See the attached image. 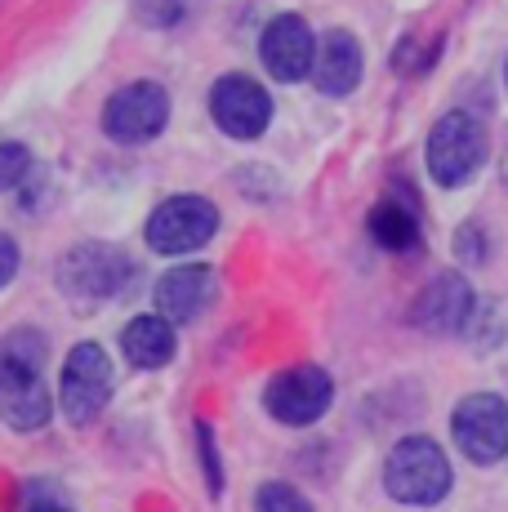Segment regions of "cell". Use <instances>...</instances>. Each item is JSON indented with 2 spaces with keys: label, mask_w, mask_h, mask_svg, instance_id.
I'll return each mask as SVG.
<instances>
[{
  "label": "cell",
  "mask_w": 508,
  "mask_h": 512,
  "mask_svg": "<svg viewBox=\"0 0 508 512\" xmlns=\"http://www.w3.org/2000/svg\"><path fill=\"white\" fill-rule=\"evenodd\" d=\"M312 81L321 94L344 98L357 90L361 81V45L353 32H326L317 41V58H312Z\"/></svg>",
  "instance_id": "5bb4252c"
},
{
  "label": "cell",
  "mask_w": 508,
  "mask_h": 512,
  "mask_svg": "<svg viewBox=\"0 0 508 512\" xmlns=\"http://www.w3.org/2000/svg\"><path fill=\"white\" fill-rule=\"evenodd\" d=\"M424 156L437 187H464L486 161V134L468 112H446L428 134Z\"/></svg>",
  "instance_id": "277c9868"
},
{
  "label": "cell",
  "mask_w": 508,
  "mask_h": 512,
  "mask_svg": "<svg viewBox=\"0 0 508 512\" xmlns=\"http://www.w3.org/2000/svg\"><path fill=\"white\" fill-rule=\"evenodd\" d=\"M197 441H201V464H205V486L219 495L223 490V468H219V455H214V432L210 423H197Z\"/></svg>",
  "instance_id": "d6986e66"
},
{
  "label": "cell",
  "mask_w": 508,
  "mask_h": 512,
  "mask_svg": "<svg viewBox=\"0 0 508 512\" xmlns=\"http://www.w3.org/2000/svg\"><path fill=\"white\" fill-rule=\"evenodd\" d=\"M121 348L134 370H161L174 361V326L165 317H134L121 330Z\"/></svg>",
  "instance_id": "9a60e30c"
},
{
  "label": "cell",
  "mask_w": 508,
  "mask_h": 512,
  "mask_svg": "<svg viewBox=\"0 0 508 512\" xmlns=\"http://www.w3.org/2000/svg\"><path fill=\"white\" fill-rule=\"evenodd\" d=\"M210 299H214V272L205 263H183V268H170L156 281V317H165L170 326L197 321Z\"/></svg>",
  "instance_id": "4fadbf2b"
},
{
  "label": "cell",
  "mask_w": 508,
  "mask_h": 512,
  "mask_svg": "<svg viewBox=\"0 0 508 512\" xmlns=\"http://www.w3.org/2000/svg\"><path fill=\"white\" fill-rule=\"evenodd\" d=\"M219 232V210H214L205 196H174V201L156 205L148 228H143V236H148V245L156 254H192L201 250V245H210V236Z\"/></svg>",
  "instance_id": "9c48e42d"
},
{
  "label": "cell",
  "mask_w": 508,
  "mask_h": 512,
  "mask_svg": "<svg viewBox=\"0 0 508 512\" xmlns=\"http://www.w3.org/2000/svg\"><path fill=\"white\" fill-rule=\"evenodd\" d=\"M45 370V339L36 330H9L0 339V419L14 432H41L54 419Z\"/></svg>",
  "instance_id": "6da1fadb"
},
{
  "label": "cell",
  "mask_w": 508,
  "mask_h": 512,
  "mask_svg": "<svg viewBox=\"0 0 508 512\" xmlns=\"http://www.w3.org/2000/svg\"><path fill=\"white\" fill-rule=\"evenodd\" d=\"M451 459L433 437H402L388 450L384 464V490L397 504L433 508L451 495Z\"/></svg>",
  "instance_id": "7a4b0ae2"
},
{
  "label": "cell",
  "mask_w": 508,
  "mask_h": 512,
  "mask_svg": "<svg viewBox=\"0 0 508 512\" xmlns=\"http://www.w3.org/2000/svg\"><path fill=\"white\" fill-rule=\"evenodd\" d=\"M54 281L76 308H94V303L116 299L125 290V281H130V254L107 241H81L58 259Z\"/></svg>",
  "instance_id": "3957f363"
},
{
  "label": "cell",
  "mask_w": 508,
  "mask_h": 512,
  "mask_svg": "<svg viewBox=\"0 0 508 512\" xmlns=\"http://www.w3.org/2000/svg\"><path fill=\"white\" fill-rule=\"evenodd\" d=\"M27 512H72V508L54 504V499H32V504H27Z\"/></svg>",
  "instance_id": "7402d4cb"
},
{
  "label": "cell",
  "mask_w": 508,
  "mask_h": 512,
  "mask_svg": "<svg viewBox=\"0 0 508 512\" xmlns=\"http://www.w3.org/2000/svg\"><path fill=\"white\" fill-rule=\"evenodd\" d=\"M335 401V379L321 366H290L281 374H272L268 388H263V410L277 423L290 428H308L330 410Z\"/></svg>",
  "instance_id": "ba28073f"
},
{
  "label": "cell",
  "mask_w": 508,
  "mask_h": 512,
  "mask_svg": "<svg viewBox=\"0 0 508 512\" xmlns=\"http://www.w3.org/2000/svg\"><path fill=\"white\" fill-rule=\"evenodd\" d=\"M32 174V152L23 143H0V192L18 187Z\"/></svg>",
  "instance_id": "ac0fdd59"
},
{
  "label": "cell",
  "mask_w": 508,
  "mask_h": 512,
  "mask_svg": "<svg viewBox=\"0 0 508 512\" xmlns=\"http://www.w3.org/2000/svg\"><path fill=\"white\" fill-rule=\"evenodd\" d=\"M473 312H477V299H473V290H468V281L459 277V272H442V277H433L424 285L410 321L428 334H464Z\"/></svg>",
  "instance_id": "7c38bea8"
},
{
  "label": "cell",
  "mask_w": 508,
  "mask_h": 512,
  "mask_svg": "<svg viewBox=\"0 0 508 512\" xmlns=\"http://www.w3.org/2000/svg\"><path fill=\"white\" fill-rule=\"evenodd\" d=\"M259 58H263V67H268L272 81L295 85V81H304V76H312L317 36H312V27L299 14H281V18H272V23L263 27Z\"/></svg>",
  "instance_id": "8fae6325"
},
{
  "label": "cell",
  "mask_w": 508,
  "mask_h": 512,
  "mask_svg": "<svg viewBox=\"0 0 508 512\" xmlns=\"http://www.w3.org/2000/svg\"><path fill=\"white\" fill-rule=\"evenodd\" d=\"M504 85H508V63H504Z\"/></svg>",
  "instance_id": "603a6c76"
},
{
  "label": "cell",
  "mask_w": 508,
  "mask_h": 512,
  "mask_svg": "<svg viewBox=\"0 0 508 512\" xmlns=\"http://www.w3.org/2000/svg\"><path fill=\"white\" fill-rule=\"evenodd\" d=\"M451 437L473 464H500L508 455V401L500 392H468L451 415Z\"/></svg>",
  "instance_id": "8992f818"
},
{
  "label": "cell",
  "mask_w": 508,
  "mask_h": 512,
  "mask_svg": "<svg viewBox=\"0 0 508 512\" xmlns=\"http://www.w3.org/2000/svg\"><path fill=\"white\" fill-rule=\"evenodd\" d=\"M459 259L464 263H482L486 259V236H482V228H473V223H468V228H459Z\"/></svg>",
  "instance_id": "ffe728a7"
},
{
  "label": "cell",
  "mask_w": 508,
  "mask_h": 512,
  "mask_svg": "<svg viewBox=\"0 0 508 512\" xmlns=\"http://www.w3.org/2000/svg\"><path fill=\"white\" fill-rule=\"evenodd\" d=\"M14 277H18V245H14V236L0 232V290Z\"/></svg>",
  "instance_id": "44dd1931"
},
{
  "label": "cell",
  "mask_w": 508,
  "mask_h": 512,
  "mask_svg": "<svg viewBox=\"0 0 508 512\" xmlns=\"http://www.w3.org/2000/svg\"><path fill=\"white\" fill-rule=\"evenodd\" d=\"M165 121H170V94H165L156 81L121 85L103 107V134L112 143H125V147L152 143L156 134L165 130Z\"/></svg>",
  "instance_id": "52a82bcc"
},
{
  "label": "cell",
  "mask_w": 508,
  "mask_h": 512,
  "mask_svg": "<svg viewBox=\"0 0 508 512\" xmlns=\"http://www.w3.org/2000/svg\"><path fill=\"white\" fill-rule=\"evenodd\" d=\"M210 116L228 139H259L272 121V98L259 81L250 76L232 72V76H219L210 90Z\"/></svg>",
  "instance_id": "30bf717a"
},
{
  "label": "cell",
  "mask_w": 508,
  "mask_h": 512,
  "mask_svg": "<svg viewBox=\"0 0 508 512\" xmlns=\"http://www.w3.org/2000/svg\"><path fill=\"white\" fill-rule=\"evenodd\" d=\"M366 228H370V241L384 245V250H393V254H415L419 245H424V232H419L415 205L397 201V196H384V201L370 210Z\"/></svg>",
  "instance_id": "2e32d148"
},
{
  "label": "cell",
  "mask_w": 508,
  "mask_h": 512,
  "mask_svg": "<svg viewBox=\"0 0 508 512\" xmlns=\"http://www.w3.org/2000/svg\"><path fill=\"white\" fill-rule=\"evenodd\" d=\"M254 512H312V504L295 486H286V481H268L254 495Z\"/></svg>",
  "instance_id": "e0dca14e"
},
{
  "label": "cell",
  "mask_w": 508,
  "mask_h": 512,
  "mask_svg": "<svg viewBox=\"0 0 508 512\" xmlns=\"http://www.w3.org/2000/svg\"><path fill=\"white\" fill-rule=\"evenodd\" d=\"M107 397H112V357L99 348V343H76L67 352L63 379H58V401H63L67 423L85 428L103 415Z\"/></svg>",
  "instance_id": "5b68a950"
}]
</instances>
